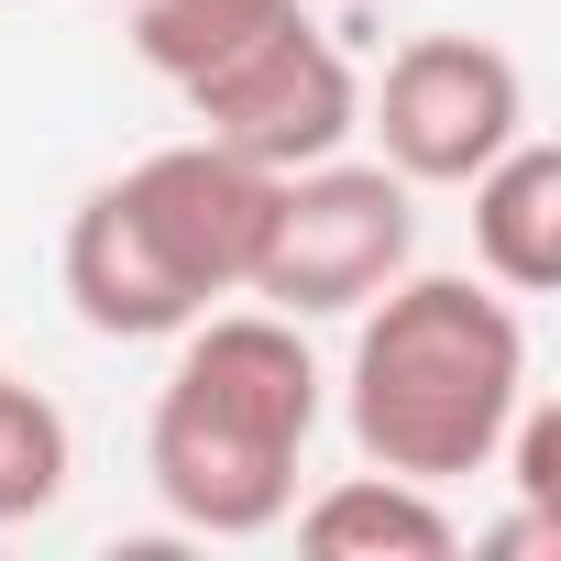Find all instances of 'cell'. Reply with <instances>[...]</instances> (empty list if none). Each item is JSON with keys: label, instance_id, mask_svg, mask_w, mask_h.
I'll return each mask as SVG.
<instances>
[{"label": "cell", "instance_id": "8fae6325", "mask_svg": "<svg viewBox=\"0 0 561 561\" xmlns=\"http://www.w3.org/2000/svg\"><path fill=\"white\" fill-rule=\"evenodd\" d=\"M78 473V440H67V408L45 386H23L12 364H0V528H23L67 495Z\"/></svg>", "mask_w": 561, "mask_h": 561}, {"label": "cell", "instance_id": "52a82bcc", "mask_svg": "<svg viewBox=\"0 0 561 561\" xmlns=\"http://www.w3.org/2000/svg\"><path fill=\"white\" fill-rule=\"evenodd\" d=\"M67 309H78L100 342H176V331L198 320L187 275H176V264L154 253V231L133 220L122 176L89 187L78 220H67Z\"/></svg>", "mask_w": 561, "mask_h": 561}, {"label": "cell", "instance_id": "3957f363", "mask_svg": "<svg viewBox=\"0 0 561 561\" xmlns=\"http://www.w3.org/2000/svg\"><path fill=\"white\" fill-rule=\"evenodd\" d=\"M419 253V209H408V176L397 165H298V176H275V231H264V264H253V287L264 309H287V320H342L364 309L386 275H408Z\"/></svg>", "mask_w": 561, "mask_h": 561}, {"label": "cell", "instance_id": "8992f818", "mask_svg": "<svg viewBox=\"0 0 561 561\" xmlns=\"http://www.w3.org/2000/svg\"><path fill=\"white\" fill-rule=\"evenodd\" d=\"M122 198H133V220L154 231V253L187 275V298H198V309L253 287L264 231H275V176H264V165H242L231 144L187 133V144L122 165Z\"/></svg>", "mask_w": 561, "mask_h": 561}, {"label": "cell", "instance_id": "30bf717a", "mask_svg": "<svg viewBox=\"0 0 561 561\" xmlns=\"http://www.w3.org/2000/svg\"><path fill=\"white\" fill-rule=\"evenodd\" d=\"M298 0H133V56L165 78V89H187V78H209L220 56H242L264 23H287Z\"/></svg>", "mask_w": 561, "mask_h": 561}, {"label": "cell", "instance_id": "ba28073f", "mask_svg": "<svg viewBox=\"0 0 561 561\" xmlns=\"http://www.w3.org/2000/svg\"><path fill=\"white\" fill-rule=\"evenodd\" d=\"M473 187V264H484V287L506 298H550L561 287V154L539 133H517Z\"/></svg>", "mask_w": 561, "mask_h": 561}, {"label": "cell", "instance_id": "6da1fadb", "mask_svg": "<svg viewBox=\"0 0 561 561\" xmlns=\"http://www.w3.org/2000/svg\"><path fill=\"white\" fill-rule=\"evenodd\" d=\"M320 430V364L287 309H231L176 331V375L154 386L144 473L176 528L198 539H264L298 506V462Z\"/></svg>", "mask_w": 561, "mask_h": 561}, {"label": "cell", "instance_id": "5b68a950", "mask_svg": "<svg viewBox=\"0 0 561 561\" xmlns=\"http://www.w3.org/2000/svg\"><path fill=\"white\" fill-rule=\"evenodd\" d=\"M364 122H375V144L408 187H462L528 133V78L484 34H419V45L386 56Z\"/></svg>", "mask_w": 561, "mask_h": 561}, {"label": "cell", "instance_id": "7a4b0ae2", "mask_svg": "<svg viewBox=\"0 0 561 561\" xmlns=\"http://www.w3.org/2000/svg\"><path fill=\"white\" fill-rule=\"evenodd\" d=\"M342 408H353V451L375 473H408V484L484 473L506 451V419L528 408V331H517L506 287L386 275L353 331Z\"/></svg>", "mask_w": 561, "mask_h": 561}, {"label": "cell", "instance_id": "9c48e42d", "mask_svg": "<svg viewBox=\"0 0 561 561\" xmlns=\"http://www.w3.org/2000/svg\"><path fill=\"white\" fill-rule=\"evenodd\" d=\"M298 539L320 561H451L462 550V528L440 517V495L408 484V473H342L331 495L298 506Z\"/></svg>", "mask_w": 561, "mask_h": 561}, {"label": "cell", "instance_id": "277c9868", "mask_svg": "<svg viewBox=\"0 0 561 561\" xmlns=\"http://www.w3.org/2000/svg\"><path fill=\"white\" fill-rule=\"evenodd\" d=\"M176 100L198 111L209 144H231V154L264 165V176H298V165H320V154H342V144L364 133V78H353V56H342L309 12L264 23L242 56H220V67L187 78Z\"/></svg>", "mask_w": 561, "mask_h": 561}]
</instances>
